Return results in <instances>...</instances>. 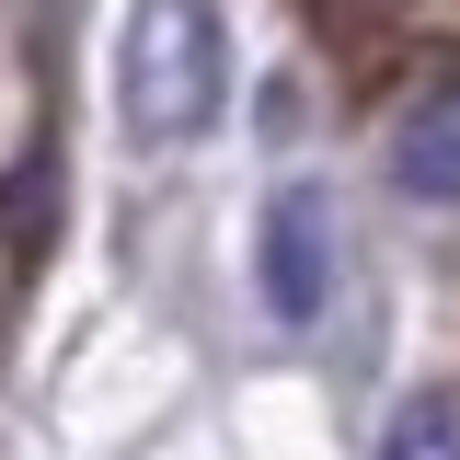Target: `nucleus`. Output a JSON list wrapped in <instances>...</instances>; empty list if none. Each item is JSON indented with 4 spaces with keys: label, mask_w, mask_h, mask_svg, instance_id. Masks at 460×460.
Returning a JSON list of instances; mask_svg holds the SVG:
<instances>
[{
    "label": "nucleus",
    "mask_w": 460,
    "mask_h": 460,
    "mask_svg": "<svg viewBox=\"0 0 460 460\" xmlns=\"http://www.w3.org/2000/svg\"><path fill=\"white\" fill-rule=\"evenodd\" d=\"M230 93V58H219V23H208V0H138V23H127V127L172 150V138H196Z\"/></svg>",
    "instance_id": "f257e3e1"
},
{
    "label": "nucleus",
    "mask_w": 460,
    "mask_h": 460,
    "mask_svg": "<svg viewBox=\"0 0 460 460\" xmlns=\"http://www.w3.org/2000/svg\"><path fill=\"white\" fill-rule=\"evenodd\" d=\"M323 277H334V253H323V208L288 184L277 208H265V311H277V323H311V311H323Z\"/></svg>",
    "instance_id": "f03ea898"
},
{
    "label": "nucleus",
    "mask_w": 460,
    "mask_h": 460,
    "mask_svg": "<svg viewBox=\"0 0 460 460\" xmlns=\"http://www.w3.org/2000/svg\"><path fill=\"white\" fill-rule=\"evenodd\" d=\"M392 172H402V196H414V208H460V81H449V93H426V104L402 115Z\"/></svg>",
    "instance_id": "7ed1b4c3"
},
{
    "label": "nucleus",
    "mask_w": 460,
    "mask_h": 460,
    "mask_svg": "<svg viewBox=\"0 0 460 460\" xmlns=\"http://www.w3.org/2000/svg\"><path fill=\"white\" fill-rule=\"evenodd\" d=\"M380 460H460V402H438V392H426V402H402V414H392V449H380Z\"/></svg>",
    "instance_id": "20e7f679"
}]
</instances>
